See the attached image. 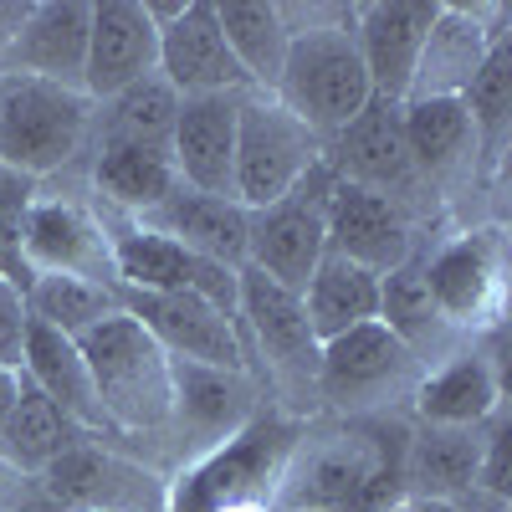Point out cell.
I'll return each mask as SVG.
<instances>
[{
    "instance_id": "1",
    "label": "cell",
    "mask_w": 512,
    "mask_h": 512,
    "mask_svg": "<svg viewBox=\"0 0 512 512\" xmlns=\"http://www.w3.org/2000/svg\"><path fill=\"white\" fill-rule=\"evenodd\" d=\"M405 436L384 446L390 436H384L379 415H364L323 436L318 446H303L282 472L277 512H379L390 502H405Z\"/></svg>"
},
{
    "instance_id": "2",
    "label": "cell",
    "mask_w": 512,
    "mask_h": 512,
    "mask_svg": "<svg viewBox=\"0 0 512 512\" xmlns=\"http://www.w3.org/2000/svg\"><path fill=\"white\" fill-rule=\"evenodd\" d=\"M113 436H164L175 415V359L123 308L77 338Z\"/></svg>"
},
{
    "instance_id": "3",
    "label": "cell",
    "mask_w": 512,
    "mask_h": 512,
    "mask_svg": "<svg viewBox=\"0 0 512 512\" xmlns=\"http://www.w3.org/2000/svg\"><path fill=\"white\" fill-rule=\"evenodd\" d=\"M93 113L98 103L88 93L0 72V164L31 180L67 175L93 144Z\"/></svg>"
},
{
    "instance_id": "4",
    "label": "cell",
    "mask_w": 512,
    "mask_h": 512,
    "mask_svg": "<svg viewBox=\"0 0 512 512\" xmlns=\"http://www.w3.org/2000/svg\"><path fill=\"white\" fill-rule=\"evenodd\" d=\"M359 16V6H354ZM354 16L338 21L328 31H308V36H292L287 47V62H282V77L272 98L297 118L308 123L313 134L328 139L344 134V128L359 118V108L374 98L369 93V72H364V57H359V36H354Z\"/></svg>"
},
{
    "instance_id": "5",
    "label": "cell",
    "mask_w": 512,
    "mask_h": 512,
    "mask_svg": "<svg viewBox=\"0 0 512 512\" xmlns=\"http://www.w3.org/2000/svg\"><path fill=\"white\" fill-rule=\"evenodd\" d=\"M241 308H236V338L246 369L251 359L267 364V384L282 400H318V333L308 328L303 297L282 282L262 277L256 267H241Z\"/></svg>"
},
{
    "instance_id": "6",
    "label": "cell",
    "mask_w": 512,
    "mask_h": 512,
    "mask_svg": "<svg viewBox=\"0 0 512 512\" xmlns=\"http://www.w3.org/2000/svg\"><path fill=\"white\" fill-rule=\"evenodd\" d=\"M425 364L384 328L379 318L328 338L318 349V400L333 405L338 415H379L395 400H410Z\"/></svg>"
},
{
    "instance_id": "7",
    "label": "cell",
    "mask_w": 512,
    "mask_h": 512,
    "mask_svg": "<svg viewBox=\"0 0 512 512\" xmlns=\"http://www.w3.org/2000/svg\"><path fill=\"white\" fill-rule=\"evenodd\" d=\"M425 292L456 333H497L507 318V231L472 226L420 256Z\"/></svg>"
},
{
    "instance_id": "8",
    "label": "cell",
    "mask_w": 512,
    "mask_h": 512,
    "mask_svg": "<svg viewBox=\"0 0 512 512\" xmlns=\"http://www.w3.org/2000/svg\"><path fill=\"white\" fill-rule=\"evenodd\" d=\"M333 169L328 159L313 164L282 200L267 210H251V231H246V267L262 277L282 282L287 292L303 297L313 267L328 251V195H333Z\"/></svg>"
},
{
    "instance_id": "9",
    "label": "cell",
    "mask_w": 512,
    "mask_h": 512,
    "mask_svg": "<svg viewBox=\"0 0 512 512\" xmlns=\"http://www.w3.org/2000/svg\"><path fill=\"white\" fill-rule=\"evenodd\" d=\"M98 205V200H93ZM103 231H108V251H113V277L128 292H195L205 303H216L231 323L241 308V277L221 262H205V256L185 251L180 241L154 236L139 221L118 216V210L98 205Z\"/></svg>"
},
{
    "instance_id": "10",
    "label": "cell",
    "mask_w": 512,
    "mask_h": 512,
    "mask_svg": "<svg viewBox=\"0 0 512 512\" xmlns=\"http://www.w3.org/2000/svg\"><path fill=\"white\" fill-rule=\"evenodd\" d=\"M313 164H323V139L308 123H297L267 93H251L241 103V118H236V205L267 210Z\"/></svg>"
},
{
    "instance_id": "11",
    "label": "cell",
    "mask_w": 512,
    "mask_h": 512,
    "mask_svg": "<svg viewBox=\"0 0 512 512\" xmlns=\"http://www.w3.org/2000/svg\"><path fill=\"white\" fill-rule=\"evenodd\" d=\"M52 512H159L164 492L149 466L108 451L98 436L57 456L41 477H31Z\"/></svg>"
},
{
    "instance_id": "12",
    "label": "cell",
    "mask_w": 512,
    "mask_h": 512,
    "mask_svg": "<svg viewBox=\"0 0 512 512\" xmlns=\"http://www.w3.org/2000/svg\"><path fill=\"white\" fill-rule=\"evenodd\" d=\"M113 292H118V308L134 318L169 359L226 369V374H251L246 354H241V338H236V323L216 303H205L195 292H128V287H113Z\"/></svg>"
},
{
    "instance_id": "13",
    "label": "cell",
    "mask_w": 512,
    "mask_h": 512,
    "mask_svg": "<svg viewBox=\"0 0 512 512\" xmlns=\"http://www.w3.org/2000/svg\"><path fill=\"white\" fill-rule=\"evenodd\" d=\"M26 267L36 277H82L118 287L113 277V251L103 216L88 195H47L36 190L31 216H26Z\"/></svg>"
},
{
    "instance_id": "14",
    "label": "cell",
    "mask_w": 512,
    "mask_h": 512,
    "mask_svg": "<svg viewBox=\"0 0 512 512\" xmlns=\"http://www.w3.org/2000/svg\"><path fill=\"white\" fill-rule=\"evenodd\" d=\"M328 251L354 262V267H369L374 277H390L400 262H410V256L420 251V216L410 205L379 195V190L333 180Z\"/></svg>"
},
{
    "instance_id": "15",
    "label": "cell",
    "mask_w": 512,
    "mask_h": 512,
    "mask_svg": "<svg viewBox=\"0 0 512 512\" xmlns=\"http://www.w3.org/2000/svg\"><path fill=\"white\" fill-rule=\"evenodd\" d=\"M328 169L349 185H364V190H379L400 205H410L420 216V175L410 164V149H405V123H400V103H384V98H369L359 108V118L333 134L328 149H323Z\"/></svg>"
},
{
    "instance_id": "16",
    "label": "cell",
    "mask_w": 512,
    "mask_h": 512,
    "mask_svg": "<svg viewBox=\"0 0 512 512\" xmlns=\"http://www.w3.org/2000/svg\"><path fill=\"white\" fill-rule=\"evenodd\" d=\"M507 21H512L507 6H441L431 31H425V47H420L405 103L461 98L466 82L477 77L487 47L497 36H507Z\"/></svg>"
},
{
    "instance_id": "17",
    "label": "cell",
    "mask_w": 512,
    "mask_h": 512,
    "mask_svg": "<svg viewBox=\"0 0 512 512\" xmlns=\"http://www.w3.org/2000/svg\"><path fill=\"white\" fill-rule=\"evenodd\" d=\"M251 93H210V98H180L175 118V154L180 185L200 195L236 200V118Z\"/></svg>"
},
{
    "instance_id": "18",
    "label": "cell",
    "mask_w": 512,
    "mask_h": 512,
    "mask_svg": "<svg viewBox=\"0 0 512 512\" xmlns=\"http://www.w3.org/2000/svg\"><path fill=\"white\" fill-rule=\"evenodd\" d=\"M159 77L180 98H210V93H256L241 62L231 57L216 0H190L175 26L159 31Z\"/></svg>"
},
{
    "instance_id": "19",
    "label": "cell",
    "mask_w": 512,
    "mask_h": 512,
    "mask_svg": "<svg viewBox=\"0 0 512 512\" xmlns=\"http://www.w3.org/2000/svg\"><path fill=\"white\" fill-rule=\"evenodd\" d=\"M436 11H441V0H369V6H359L354 36H359V57H364L374 98L405 103Z\"/></svg>"
},
{
    "instance_id": "20",
    "label": "cell",
    "mask_w": 512,
    "mask_h": 512,
    "mask_svg": "<svg viewBox=\"0 0 512 512\" xmlns=\"http://www.w3.org/2000/svg\"><path fill=\"white\" fill-rule=\"evenodd\" d=\"M88 0H31L21 31L11 36L0 72H26L57 88L82 93V72H88Z\"/></svg>"
},
{
    "instance_id": "21",
    "label": "cell",
    "mask_w": 512,
    "mask_h": 512,
    "mask_svg": "<svg viewBox=\"0 0 512 512\" xmlns=\"http://www.w3.org/2000/svg\"><path fill=\"white\" fill-rule=\"evenodd\" d=\"M159 72V26L144 16V0H98L88 16V72L82 93L108 103L128 82Z\"/></svg>"
},
{
    "instance_id": "22",
    "label": "cell",
    "mask_w": 512,
    "mask_h": 512,
    "mask_svg": "<svg viewBox=\"0 0 512 512\" xmlns=\"http://www.w3.org/2000/svg\"><path fill=\"white\" fill-rule=\"evenodd\" d=\"M405 123V149L420 185L431 195H451L456 185L482 175V154H477V128L466 118L461 98H425V103H400Z\"/></svg>"
},
{
    "instance_id": "23",
    "label": "cell",
    "mask_w": 512,
    "mask_h": 512,
    "mask_svg": "<svg viewBox=\"0 0 512 512\" xmlns=\"http://www.w3.org/2000/svg\"><path fill=\"white\" fill-rule=\"evenodd\" d=\"M88 190L98 205L139 221L180 190V169H175L169 149L128 144V139H93L88 144Z\"/></svg>"
},
{
    "instance_id": "24",
    "label": "cell",
    "mask_w": 512,
    "mask_h": 512,
    "mask_svg": "<svg viewBox=\"0 0 512 512\" xmlns=\"http://www.w3.org/2000/svg\"><path fill=\"white\" fill-rule=\"evenodd\" d=\"M144 231L180 241L185 251L205 256V262H221L231 272L246 267V231H251V210L221 195H200V190H175L164 205H154L149 216H139Z\"/></svg>"
},
{
    "instance_id": "25",
    "label": "cell",
    "mask_w": 512,
    "mask_h": 512,
    "mask_svg": "<svg viewBox=\"0 0 512 512\" xmlns=\"http://www.w3.org/2000/svg\"><path fill=\"white\" fill-rule=\"evenodd\" d=\"M415 425H456L477 431L502 410V379L482 349H456L436 369H425L415 384Z\"/></svg>"
},
{
    "instance_id": "26",
    "label": "cell",
    "mask_w": 512,
    "mask_h": 512,
    "mask_svg": "<svg viewBox=\"0 0 512 512\" xmlns=\"http://www.w3.org/2000/svg\"><path fill=\"white\" fill-rule=\"evenodd\" d=\"M256 405V379L251 374H226L175 359V415H169L164 436L180 441H231L241 436V420Z\"/></svg>"
},
{
    "instance_id": "27",
    "label": "cell",
    "mask_w": 512,
    "mask_h": 512,
    "mask_svg": "<svg viewBox=\"0 0 512 512\" xmlns=\"http://www.w3.org/2000/svg\"><path fill=\"white\" fill-rule=\"evenodd\" d=\"M482 472V425L477 431H456V425H415L405 436L400 482L405 497H446L466 502L477 492Z\"/></svg>"
},
{
    "instance_id": "28",
    "label": "cell",
    "mask_w": 512,
    "mask_h": 512,
    "mask_svg": "<svg viewBox=\"0 0 512 512\" xmlns=\"http://www.w3.org/2000/svg\"><path fill=\"white\" fill-rule=\"evenodd\" d=\"M21 374L36 384L52 405H62L88 436H113L108 420H103V405L93 395V374L82 364V349L77 338L47 328V323H26V354H21Z\"/></svg>"
},
{
    "instance_id": "29",
    "label": "cell",
    "mask_w": 512,
    "mask_h": 512,
    "mask_svg": "<svg viewBox=\"0 0 512 512\" xmlns=\"http://www.w3.org/2000/svg\"><path fill=\"white\" fill-rule=\"evenodd\" d=\"M420 256L425 251H415L410 262H400L390 277H379V323L390 328L425 369H436L441 359H451L461 349V333L436 313L431 292H425Z\"/></svg>"
},
{
    "instance_id": "30",
    "label": "cell",
    "mask_w": 512,
    "mask_h": 512,
    "mask_svg": "<svg viewBox=\"0 0 512 512\" xmlns=\"http://www.w3.org/2000/svg\"><path fill=\"white\" fill-rule=\"evenodd\" d=\"M82 441H88V431L21 374V400L6 415V425H0V461H6L16 477H41L57 456H67Z\"/></svg>"
},
{
    "instance_id": "31",
    "label": "cell",
    "mask_w": 512,
    "mask_h": 512,
    "mask_svg": "<svg viewBox=\"0 0 512 512\" xmlns=\"http://www.w3.org/2000/svg\"><path fill=\"white\" fill-rule=\"evenodd\" d=\"M303 313H308V328L318 333V344H328V338L379 318V277L369 267H354L344 256L323 251V262L313 267L303 287Z\"/></svg>"
},
{
    "instance_id": "32",
    "label": "cell",
    "mask_w": 512,
    "mask_h": 512,
    "mask_svg": "<svg viewBox=\"0 0 512 512\" xmlns=\"http://www.w3.org/2000/svg\"><path fill=\"white\" fill-rule=\"evenodd\" d=\"M216 21H221V36H226L231 57L251 77V88L272 98L277 77H282V62H287V47H292V36L282 26V11L272 6V0H216Z\"/></svg>"
},
{
    "instance_id": "33",
    "label": "cell",
    "mask_w": 512,
    "mask_h": 512,
    "mask_svg": "<svg viewBox=\"0 0 512 512\" xmlns=\"http://www.w3.org/2000/svg\"><path fill=\"white\" fill-rule=\"evenodd\" d=\"M175 118H180V93L169 88L159 72L128 82L123 93L98 103L93 113V139H128V144H154L169 149L175 139Z\"/></svg>"
},
{
    "instance_id": "34",
    "label": "cell",
    "mask_w": 512,
    "mask_h": 512,
    "mask_svg": "<svg viewBox=\"0 0 512 512\" xmlns=\"http://www.w3.org/2000/svg\"><path fill=\"white\" fill-rule=\"evenodd\" d=\"M466 118L477 128V154H482V175H497L507 139H512V36H497L477 77L466 82Z\"/></svg>"
},
{
    "instance_id": "35",
    "label": "cell",
    "mask_w": 512,
    "mask_h": 512,
    "mask_svg": "<svg viewBox=\"0 0 512 512\" xmlns=\"http://www.w3.org/2000/svg\"><path fill=\"white\" fill-rule=\"evenodd\" d=\"M118 313V292L103 282H82V277H36L26 292V318L47 323L67 338H82L88 328H98L103 318Z\"/></svg>"
},
{
    "instance_id": "36",
    "label": "cell",
    "mask_w": 512,
    "mask_h": 512,
    "mask_svg": "<svg viewBox=\"0 0 512 512\" xmlns=\"http://www.w3.org/2000/svg\"><path fill=\"white\" fill-rule=\"evenodd\" d=\"M36 190H41V180L16 175V169L0 164V277H6L21 297L36 282V272L26 267V216H31Z\"/></svg>"
},
{
    "instance_id": "37",
    "label": "cell",
    "mask_w": 512,
    "mask_h": 512,
    "mask_svg": "<svg viewBox=\"0 0 512 512\" xmlns=\"http://www.w3.org/2000/svg\"><path fill=\"white\" fill-rule=\"evenodd\" d=\"M26 297L0 277V364L6 369H21V354H26Z\"/></svg>"
},
{
    "instance_id": "38",
    "label": "cell",
    "mask_w": 512,
    "mask_h": 512,
    "mask_svg": "<svg viewBox=\"0 0 512 512\" xmlns=\"http://www.w3.org/2000/svg\"><path fill=\"white\" fill-rule=\"evenodd\" d=\"M26 11H31V0H0V57H6V47H11V36L21 31Z\"/></svg>"
},
{
    "instance_id": "39",
    "label": "cell",
    "mask_w": 512,
    "mask_h": 512,
    "mask_svg": "<svg viewBox=\"0 0 512 512\" xmlns=\"http://www.w3.org/2000/svg\"><path fill=\"white\" fill-rule=\"evenodd\" d=\"M185 6H190V0H144V16L164 31V26H175L185 16Z\"/></svg>"
},
{
    "instance_id": "40",
    "label": "cell",
    "mask_w": 512,
    "mask_h": 512,
    "mask_svg": "<svg viewBox=\"0 0 512 512\" xmlns=\"http://www.w3.org/2000/svg\"><path fill=\"white\" fill-rule=\"evenodd\" d=\"M16 400H21V369L0 364V425H6V415L16 410Z\"/></svg>"
},
{
    "instance_id": "41",
    "label": "cell",
    "mask_w": 512,
    "mask_h": 512,
    "mask_svg": "<svg viewBox=\"0 0 512 512\" xmlns=\"http://www.w3.org/2000/svg\"><path fill=\"white\" fill-rule=\"evenodd\" d=\"M21 482L26 477H16L6 461H0V512H16V502H21Z\"/></svg>"
},
{
    "instance_id": "42",
    "label": "cell",
    "mask_w": 512,
    "mask_h": 512,
    "mask_svg": "<svg viewBox=\"0 0 512 512\" xmlns=\"http://www.w3.org/2000/svg\"><path fill=\"white\" fill-rule=\"evenodd\" d=\"M405 512H461V502H446V497H405Z\"/></svg>"
},
{
    "instance_id": "43",
    "label": "cell",
    "mask_w": 512,
    "mask_h": 512,
    "mask_svg": "<svg viewBox=\"0 0 512 512\" xmlns=\"http://www.w3.org/2000/svg\"><path fill=\"white\" fill-rule=\"evenodd\" d=\"M461 512H507V502H497V497H482V492H472L461 502Z\"/></svg>"
},
{
    "instance_id": "44",
    "label": "cell",
    "mask_w": 512,
    "mask_h": 512,
    "mask_svg": "<svg viewBox=\"0 0 512 512\" xmlns=\"http://www.w3.org/2000/svg\"><path fill=\"white\" fill-rule=\"evenodd\" d=\"M379 512H405V502H390V507H379Z\"/></svg>"
}]
</instances>
